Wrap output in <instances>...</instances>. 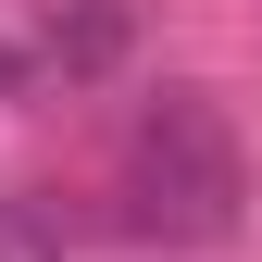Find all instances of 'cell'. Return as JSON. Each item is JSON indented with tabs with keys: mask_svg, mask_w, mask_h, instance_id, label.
<instances>
[{
	"mask_svg": "<svg viewBox=\"0 0 262 262\" xmlns=\"http://www.w3.org/2000/svg\"><path fill=\"white\" fill-rule=\"evenodd\" d=\"M250 200V162H237V125H225L200 88H162L138 113V138H125V225L162 250H200L225 237Z\"/></svg>",
	"mask_w": 262,
	"mask_h": 262,
	"instance_id": "1",
	"label": "cell"
},
{
	"mask_svg": "<svg viewBox=\"0 0 262 262\" xmlns=\"http://www.w3.org/2000/svg\"><path fill=\"white\" fill-rule=\"evenodd\" d=\"M25 50L88 88V75H113V62L138 50V0H38V38H25Z\"/></svg>",
	"mask_w": 262,
	"mask_h": 262,
	"instance_id": "2",
	"label": "cell"
},
{
	"mask_svg": "<svg viewBox=\"0 0 262 262\" xmlns=\"http://www.w3.org/2000/svg\"><path fill=\"white\" fill-rule=\"evenodd\" d=\"M0 262H62V212L50 200H0Z\"/></svg>",
	"mask_w": 262,
	"mask_h": 262,
	"instance_id": "3",
	"label": "cell"
},
{
	"mask_svg": "<svg viewBox=\"0 0 262 262\" xmlns=\"http://www.w3.org/2000/svg\"><path fill=\"white\" fill-rule=\"evenodd\" d=\"M25 75H38V50H0V88H25Z\"/></svg>",
	"mask_w": 262,
	"mask_h": 262,
	"instance_id": "4",
	"label": "cell"
}]
</instances>
